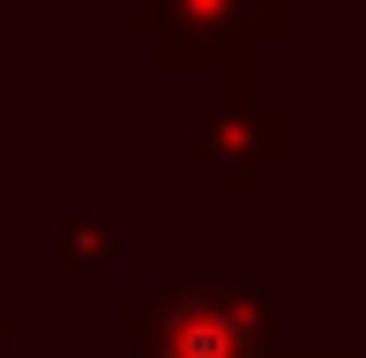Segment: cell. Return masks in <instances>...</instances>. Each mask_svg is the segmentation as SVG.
Segmentation results:
<instances>
[{
	"instance_id": "6da1fadb",
	"label": "cell",
	"mask_w": 366,
	"mask_h": 358,
	"mask_svg": "<svg viewBox=\"0 0 366 358\" xmlns=\"http://www.w3.org/2000/svg\"><path fill=\"white\" fill-rule=\"evenodd\" d=\"M285 276H179L127 314L135 358H277Z\"/></svg>"
},
{
	"instance_id": "7a4b0ae2",
	"label": "cell",
	"mask_w": 366,
	"mask_h": 358,
	"mask_svg": "<svg viewBox=\"0 0 366 358\" xmlns=\"http://www.w3.org/2000/svg\"><path fill=\"white\" fill-rule=\"evenodd\" d=\"M187 165L224 194V202H254L269 172H285V105L262 97H217L187 135Z\"/></svg>"
},
{
	"instance_id": "3957f363",
	"label": "cell",
	"mask_w": 366,
	"mask_h": 358,
	"mask_svg": "<svg viewBox=\"0 0 366 358\" xmlns=\"http://www.w3.org/2000/svg\"><path fill=\"white\" fill-rule=\"evenodd\" d=\"M135 30H149L164 68L232 60V53H247L262 30H285V0H149Z\"/></svg>"
},
{
	"instance_id": "277c9868",
	"label": "cell",
	"mask_w": 366,
	"mask_h": 358,
	"mask_svg": "<svg viewBox=\"0 0 366 358\" xmlns=\"http://www.w3.org/2000/svg\"><path fill=\"white\" fill-rule=\"evenodd\" d=\"M112 254H120V209H68L60 217V239H53V269L68 276H105Z\"/></svg>"
},
{
	"instance_id": "5b68a950",
	"label": "cell",
	"mask_w": 366,
	"mask_h": 358,
	"mask_svg": "<svg viewBox=\"0 0 366 358\" xmlns=\"http://www.w3.org/2000/svg\"><path fill=\"white\" fill-rule=\"evenodd\" d=\"M277 358H359L352 344H299V351H277Z\"/></svg>"
},
{
	"instance_id": "8992f818",
	"label": "cell",
	"mask_w": 366,
	"mask_h": 358,
	"mask_svg": "<svg viewBox=\"0 0 366 358\" xmlns=\"http://www.w3.org/2000/svg\"><path fill=\"white\" fill-rule=\"evenodd\" d=\"M15 336H23V329H15V314L0 306V358H15Z\"/></svg>"
},
{
	"instance_id": "52a82bcc",
	"label": "cell",
	"mask_w": 366,
	"mask_h": 358,
	"mask_svg": "<svg viewBox=\"0 0 366 358\" xmlns=\"http://www.w3.org/2000/svg\"><path fill=\"white\" fill-rule=\"evenodd\" d=\"M142 8H149V0H127V30H135V23H142Z\"/></svg>"
}]
</instances>
